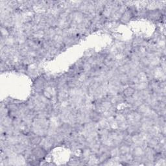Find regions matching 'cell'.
Segmentation results:
<instances>
[{"label":"cell","instance_id":"obj_4","mask_svg":"<svg viewBox=\"0 0 166 166\" xmlns=\"http://www.w3.org/2000/svg\"><path fill=\"white\" fill-rule=\"evenodd\" d=\"M47 151L46 150H44L42 147H41L40 145L36 146L32 148L33 156H34L36 159H37L38 160L41 161L42 160H43L47 155Z\"/></svg>","mask_w":166,"mask_h":166},{"label":"cell","instance_id":"obj_14","mask_svg":"<svg viewBox=\"0 0 166 166\" xmlns=\"http://www.w3.org/2000/svg\"><path fill=\"white\" fill-rule=\"evenodd\" d=\"M131 153L133 156H143L144 149L142 146H136L131 149Z\"/></svg>","mask_w":166,"mask_h":166},{"label":"cell","instance_id":"obj_32","mask_svg":"<svg viewBox=\"0 0 166 166\" xmlns=\"http://www.w3.org/2000/svg\"><path fill=\"white\" fill-rule=\"evenodd\" d=\"M129 126V124L127 121H124L123 123H121L118 124V130H120V131H126L127 128Z\"/></svg>","mask_w":166,"mask_h":166},{"label":"cell","instance_id":"obj_35","mask_svg":"<svg viewBox=\"0 0 166 166\" xmlns=\"http://www.w3.org/2000/svg\"><path fill=\"white\" fill-rule=\"evenodd\" d=\"M10 35L9 30L4 27H1V38H6Z\"/></svg>","mask_w":166,"mask_h":166},{"label":"cell","instance_id":"obj_31","mask_svg":"<svg viewBox=\"0 0 166 166\" xmlns=\"http://www.w3.org/2000/svg\"><path fill=\"white\" fill-rule=\"evenodd\" d=\"M158 143H159V142H158V139L156 138H151L148 142H147V145L148 147H151V148H154V147H156Z\"/></svg>","mask_w":166,"mask_h":166},{"label":"cell","instance_id":"obj_29","mask_svg":"<svg viewBox=\"0 0 166 166\" xmlns=\"http://www.w3.org/2000/svg\"><path fill=\"white\" fill-rule=\"evenodd\" d=\"M81 161H82V158L78 156H73L70 160L69 161L68 165H80Z\"/></svg>","mask_w":166,"mask_h":166},{"label":"cell","instance_id":"obj_5","mask_svg":"<svg viewBox=\"0 0 166 166\" xmlns=\"http://www.w3.org/2000/svg\"><path fill=\"white\" fill-rule=\"evenodd\" d=\"M163 14H162L160 10H149L148 15H147V19L153 21H159L162 20L163 17Z\"/></svg>","mask_w":166,"mask_h":166},{"label":"cell","instance_id":"obj_23","mask_svg":"<svg viewBox=\"0 0 166 166\" xmlns=\"http://www.w3.org/2000/svg\"><path fill=\"white\" fill-rule=\"evenodd\" d=\"M119 82L123 86H128L129 78L127 74H120L119 75Z\"/></svg>","mask_w":166,"mask_h":166},{"label":"cell","instance_id":"obj_28","mask_svg":"<svg viewBox=\"0 0 166 166\" xmlns=\"http://www.w3.org/2000/svg\"><path fill=\"white\" fill-rule=\"evenodd\" d=\"M44 38V31L42 30H39L38 31H36L33 32V35L32 36V38L37 40L40 41V40H43Z\"/></svg>","mask_w":166,"mask_h":166},{"label":"cell","instance_id":"obj_27","mask_svg":"<svg viewBox=\"0 0 166 166\" xmlns=\"http://www.w3.org/2000/svg\"><path fill=\"white\" fill-rule=\"evenodd\" d=\"M117 70L120 74H127L129 72V70H130V67H129L128 64H126L118 67L117 68Z\"/></svg>","mask_w":166,"mask_h":166},{"label":"cell","instance_id":"obj_24","mask_svg":"<svg viewBox=\"0 0 166 166\" xmlns=\"http://www.w3.org/2000/svg\"><path fill=\"white\" fill-rule=\"evenodd\" d=\"M114 119H115V120L117 121L118 124L123 123V122H124V121H127L126 116L124 115L123 114L121 113L120 112H117L116 115L114 116Z\"/></svg>","mask_w":166,"mask_h":166},{"label":"cell","instance_id":"obj_13","mask_svg":"<svg viewBox=\"0 0 166 166\" xmlns=\"http://www.w3.org/2000/svg\"><path fill=\"white\" fill-rule=\"evenodd\" d=\"M11 148H12L13 152L15 154H23L25 151V150H26L27 147H25L23 145H21V143H17V144L11 147Z\"/></svg>","mask_w":166,"mask_h":166},{"label":"cell","instance_id":"obj_8","mask_svg":"<svg viewBox=\"0 0 166 166\" xmlns=\"http://www.w3.org/2000/svg\"><path fill=\"white\" fill-rule=\"evenodd\" d=\"M27 136H29V138H30L31 145L32 147H35L36 146H38L40 145V142H41L42 139V136L36 135V134L33 133V132H31L30 133H29Z\"/></svg>","mask_w":166,"mask_h":166},{"label":"cell","instance_id":"obj_20","mask_svg":"<svg viewBox=\"0 0 166 166\" xmlns=\"http://www.w3.org/2000/svg\"><path fill=\"white\" fill-rule=\"evenodd\" d=\"M135 91L136 90L133 88H132L130 86H127L125 88L122 94L125 97H132L134 94Z\"/></svg>","mask_w":166,"mask_h":166},{"label":"cell","instance_id":"obj_16","mask_svg":"<svg viewBox=\"0 0 166 166\" xmlns=\"http://www.w3.org/2000/svg\"><path fill=\"white\" fill-rule=\"evenodd\" d=\"M97 157L99 162V165H103L105 162H106L108 159H110V158H111V156H110V154L108 151L107 152H105L99 154Z\"/></svg>","mask_w":166,"mask_h":166},{"label":"cell","instance_id":"obj_2","mask_svg":"<svg viewBox=\"0 0 166 166\" xmlns=\"http://www.w3.org/2000/svg\"><path fill=\"white\" fill-rule=\"evenodd\" d=\"M39 145L42 147L44 150H46L47 152H49L55 146L54 138L48 136H44L42 137V139Z\"/></svg>","mask_w":166,"mask_h":166},{"label":"cell","instance_id":"obj_6","mask_svg":"<svg viewBox=\"0 0 166 166\" xmlns=\"http://www.w3.org/2000/svg\"><path fill=\"white\" fill-rule=\"evenodd\" d=\"M73 131L72 125L69 123H62L60 127H59V131L63 134L65 137H68L72 133Z\"/></svg>","mask_w":166,"mask_h":166},{"label":"cell","instance_id":"obj_26","mask_svg":"<svg viewBox=\"0 0 166 166\" xmlns=\"http://www.w3.org/2000/svg\"><path fill=\"white\" fill-rule=\"evenodd\" d=\"M149 10L146 8H141L138 9V14L137 17L139 18H147L148 15Z\"/></svg>","mask_w":166,"mask_h":166},{"label":"cell","instance_id":"obj_33","mask_svg":"<svg viewBox=\"0 0 166 166\" xmlns=\"http://www.w3.org/2000/svg\"><path fill=\"white\" fill-rule=\"evenodd\" d=\"M139 63L141 64L143 67L144 68H147L149 66L150 64V61L147 58V57H142V58H140V60H139Z\"/></svg>","mask_w":166,"mask_h":166},{"label":"cell","instance_id":"obj_12","mask_svg":"<svg viewBox=\"0 0 166 166\" xmlns=\"http://www.w3.org/2000/svg\"><path fill=\"white\" fill-rule=\"evenodd\" d=\"M150 110H151L150 106L148 105H147L145 103L143 102L141 105H139L138 107L136 108V111H137L139 114H141L142 116H145L147 115V114L149 112Z\"/></svg>","mask_w":166,"mask_h":166},{"label":"cell","instance_id":"obj_18","mask_svg":"<svg viewBox=\"0 0 166 166\" xmlns=\"http://www.w3.org/2000/svg\"><path fill=\"white\" fill-rule=\"evenodd\" d=\"M145 41V39L142 36H136L132 40V47H137L142 46L143 42Z\"/></svg>","mask_w":166,"mask_h":166},{"label":"cell","instance_id":"obj_34","mask_svg":"<svg viewBox=\"0 0 166 166\" xmlns=\"http://www.w3.org/2000/svg\"><path fill=\"white\" fill-rule=\"evenodd\" d=\"M122 143H124V144H125V145H127L131 146L132 145V136L129 135V134L125 135L124 138H123Z\"/></svg>","mask_w":166,"mask_h":166},{"label":"cell","instance_id":"obj_15","mask_svg":"<svg viewBox=\"0 0 166 166\" xmlns=\"http://www.w3.org/2000/svg\"><path fill=\"white\" fill-rule=\"evenodd\" d=\"M89 116L91 121H93L94 123H97L98 121L103 117L101 114L95 110H92V111L89 114Z\"/></svg>","mask_w":166,"mask_h":166},{"label":"cell","instance_id":"obj_30","mask_svg":"<svg viewBox=\"0 0 166 166\" xmlns=\"http://www.w3.org/2000/svg\"><path fill=\"white\" fill-rule=\"evenodd\" d=\"M109 152L111 157H116L120 156V153L119 151V147L118 146H114L112 148H110L109 150Z\"/></svg>","mask_w":166,"mask_h":166},{"label":"cell","instance_id":"obj_9","mask_svg":"<svg viewBox=\"0 0 166 166\" xmlns=\"http://www.w3.org/2000/svg\"><path fill=\"white\" fill-rule=\"evenodd\" d=\"M112 1H108L105 7V9L103 11V13L101 15L106 18L107 20H109V18L111 16L113 7H112Z\"/></svg>","mask_w":166,"mask_h":166},{"label":"cell","instance_id":"obj_7","mask_svg":"<svg viewBox=\"0 0 166 166\" xmlns=\"http://www.w3.org/2000/svg\"><path fill=\"white\" fill-rule=\"evenodd\" d=\"M134 18V17L133 14H132V13L130 10L127 9V10L125 12V13L121 16L119 22L122 24H127L130 22V21L133 19Z\"/></svg>","mask_w":166,"mask_h":166},{"label":"cell","instance_id":"obj_10","mask_svg":"<svg viewBox=\"0 0 166 166\" xmlns=\"http://www.w3.org/2000/svg\"><path fill=\"white\" fill-rule=\"evenodd\" d=\"M108 1H95V13L99 15H101L103 13V11L105 9V7Z\"/></svg>","mask_w":166,"mask_h":166},{"label":"cell","instance_id":"obj_21","mask_svg":"<svg viewBox=\"0 0 166 166\" xmlns=\"http://www.w3.org/2000/svg\"><path fill=\"white\" fill-rule=\"evenodd\" d=\"M92 154L93 153H91L90 149L88 148V147H86V148H84L82 150V155H81L82 156H81V158H82L83 160L86 162L87 163L88 159H89V158Z\"/></svg>","mask_w":166,"mask_h":166},{"label":"cell","instance_id":"obj_22","mask_svg":"<svg viewBox=\"0 0 166 166\" xmlns=\"http://www.w3.org/2000/svg\"><path fill=\"white\" fill-rule=\"evenodd\" d=\"M86 165H99V162L98 160V157L95 154H92L90 156V157L88 159Z\"/></svg>","mask_w":166,"mask_h":166},{"label":"cell","instance_id":"obj_17","mask_svg":"<svg viewBox=\"0 0 166 166\" xmlns=\"http://www.w3.org/2000/svg\"><path fill=\"white\" fill-rule=\"evenodd\" d=\"M13 119L9 116L1 118V125L7 128L13 126Z\"/></svg>","mask_w":166,"mask_h":166},{"label":"cell","instance_id":"obj_3","mask_svg":"<svg viewBox=\"0 0 166 166\" xmlns=\"http://www.w3.org/2000/svg\"><path fill=\"white\" fill-rule=\"evenodd\" d=\"M84 19V14L79 10L73 11L69 14V20L71 21V24L78 25L83 21Z\"/></svg>","mask_w":166,"mask_h":166},{"label":"cell","instance_id":"obj_1","mask_svg":"<svg viewBox=\"0 0 166 166\" xmlns=\"http://www.w3.org/2000/svg\"><path fill=\"white\" fill-rule=\"evenodd\" d=\"M46 81L44 76L37 77L34 81L33 88H34L35 93L42 94L46 86Z\"/></svg>","mask_w":166,"mask_h":166},{"label":"cell","instance_id":"obj_25","mask_svg":"<svg viewBox=\"0 0 166 166\" xmlns=\"http://www.w3.org/2000/svg\"><path fill=\"white\" fill-rule=\"evenodd\" d=\"M137 77L139 80V82L149 83V80L148 78H147L146 73L143 71L139 72L137 74Z\"/></svg>","mask_w":166,"mask_h":166},{"label":"cell","instance_id":"obj_19","mask_svg":"<svg viewBox=\"0 0 166 166\" xmlns=\"http://www.w3.org/2000/svg\"><path fill=\"white\" fill-rule=\"evenodd\" d=\"M119 147V151L121 155H124V154H126L127 153H131V146L125 145L124 143H121V144L118 146Z\"/></svg>","mask_w":166,"mask_h":166},{"label":"cell","instance_id":"obj_11","mask_svg":"<svg viewBox=\"0 0 166 166\" xmlns=\"http://www.w3.org/2000/svg\"><path fill=\"white\" fill-rule=\"evenodd\" d=\"M56 35L55 27H49L48 29L44 31V39L46 40H52Z\"/></svg>","mask_w":166,"mask_h":166}]
</instances>
